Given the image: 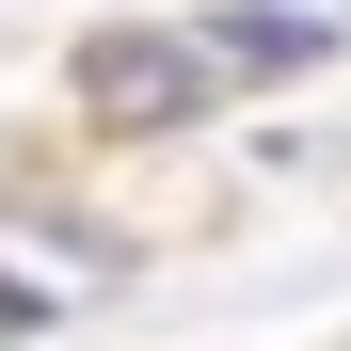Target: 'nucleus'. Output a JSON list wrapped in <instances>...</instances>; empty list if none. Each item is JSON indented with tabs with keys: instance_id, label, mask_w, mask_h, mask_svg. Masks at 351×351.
I'll return each instance as SVG.
<instances>
[{
	"instance_id": "f257e3e1",
	"label": "nucleus",
	"mask_w": 351,
	"mask_h": 351,
	"mask_svg": "<svg viewBox=\"0 0 351 351\" xmlns=\"http://www.w3.org/2000/svg\"><path fill=\"white\" fill-rule=\"evenodd\" d=\"M80 112H96V128H192V112H208L192 32H96L80 48Z\"/></svg>"
},
{
	"instance_id": "f03ea898",
	"label": "nucleus",
	"mask_w": 351,
	"mask_h": 351,
	"mask_svg": "<svg viewBox=\"0 0 351 351\" xmlns=\"http://www.w3.org/2000/svg\"><path fill=\"white\" fill-rule=\"evenodd\" d=\"M208 96H256V80H319L335 64V16H304V0H223V16L192 32Z\"/></svg>"
}]
</instances>
